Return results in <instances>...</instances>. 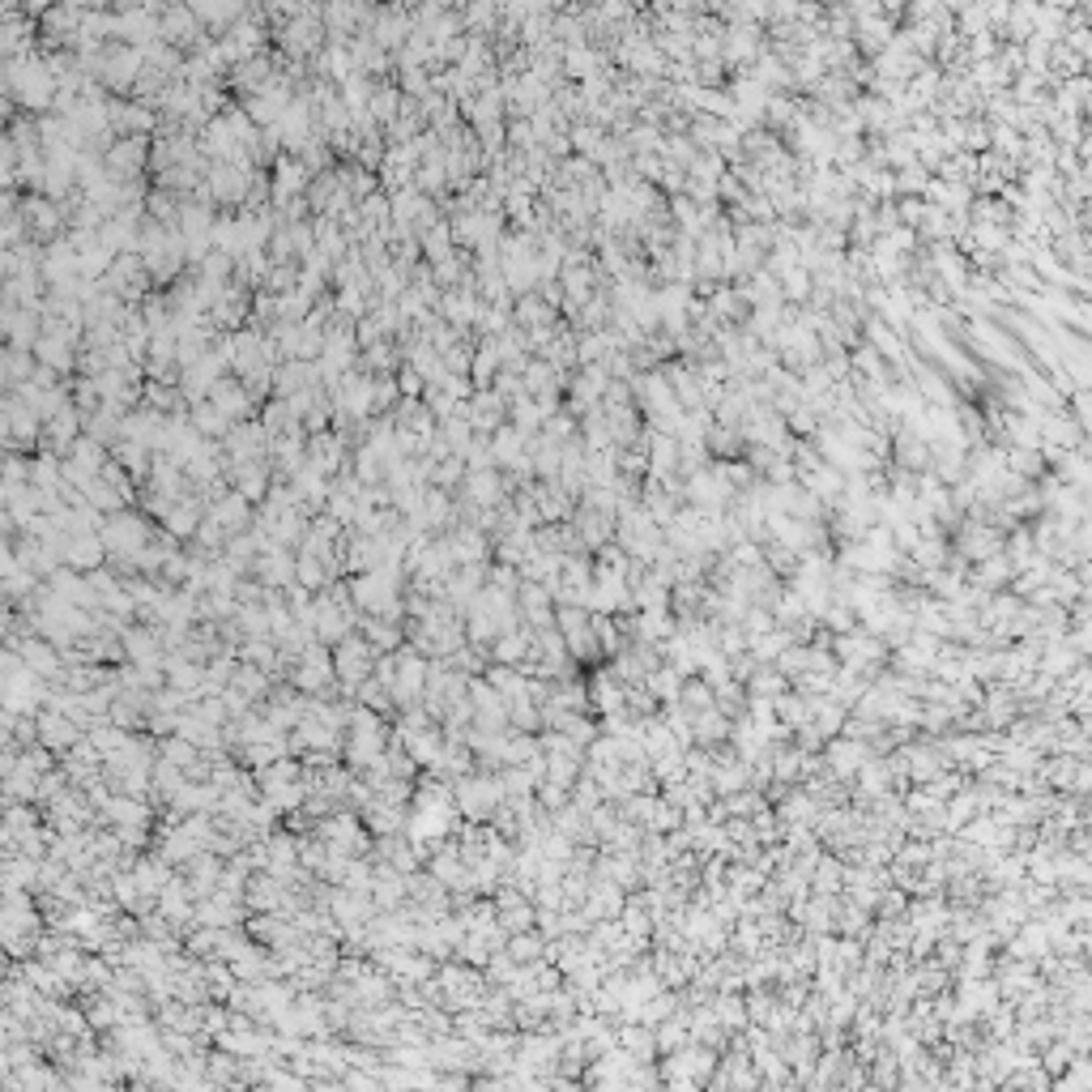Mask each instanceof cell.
<instances>
[{"mask_svg":"<svg viewBox=\"0 0 1092 1092\" xmlns=\"http://www.w3.org/2000/svg\"><path fill=\"white\" fill-rule=\"evenodd\" d=\"M1003 576H1012L1007 555H995V559L978 563V585H982V589H999V585H1003Z\"/></svg>","mask_w":1092,"mask_h":1092,"instance_id":"34","label":"cell"},{"mask_svg":"<svg viewBox=\"0 0 1092 1092\" xmlns=\"http://www.w3.org/2000/svg\"><path fill=\"white\" fill-rule=\"evenodd\" d=\"M205 517L227 534V542L252 530V504H248L244 496H235V491L214 496V500H210V508H205Z\"/></svg>","mask_w":1092,"mask_h":1092,"instance_id":"12","label":"cell"},{"mask_svg":"<svg viewBox=\"0 0 1092 1092\" xmlns=\"http://www.w3.org/2000/svg\"><path fill=\"white\" fill-rule=\"evenodd\" d=\"M875 10H849V18H871ZM858 35V43H862V52H883L888 43H892V31H883V26H862V31H854Z\"/></svg>","mask_w":1092,"mask_h":1092,"instance_id":"32","label":"cell"},{"mask_svg":"<svg viewBox=\"0 0 1092 1092\" xmlns=\"http://www.w3.org/2000/svg\"><path fill=\"white\" fill-rule=\"evenodd\" d=\"M252 572L261 576V585H278V589H290L294 585V555L286 547H269L252 559Z\"/></svg>","mask_w":1092,"mask_h":1092,"instance_id":"19","label":"cell"},{"mask_svg":"<svg viewBox=\"0 0 1092 1092\" xmlns=\"http://www.w3.org/2000/svg\"><path fill=\"white\" fill-rule=\"evenodd\" d=\"M252 180L256 172L252 167H231V163H205V193L210 201H222V205H248V193H252Z\"/></svg>","mask_w":1092,"mask_h":1092,"instance_id":"5","label":"cell"},{"mask_svg":"<svg viewBox=\"0 0 1092 1092\" xmlns=\"http://www.w3.org/2000/svg\"><path fill=\"white\" fill-rule=\"evenodd\" d=\"M201 521H205V500H201V496H184L180 504H172V508L163 513V530H167L172 542L193 538Z\"/></svg>","mask_w":1092,"mask_h":1092,"instance_id":"18","label":"cell"},{"mask_svg":"<svg viewBox=\"0 0 1092 1092\" xmlns=\"http://www.w3.org/2000/svg\"><path fill=\"white\" fill-rule=\"evenodd\" d=\"M35 734H39L43 747H56V751H69V747L77 742V726H73V717H65V713H39Z\"/></svg>","mask_w":1092,"mask_h":1092,"instance_id":"25","label":"cell"},{"mask_svg":"<svg viewBox=\"0 0 1092 1092\" xmlns=\"http://www.w3.org/2000/svg\"><path fill=\"white\" fill-rule=\"evenodd\" d=\"M833 764H837L841 772L858 768V764H862V747H858V742H854V747H849V742H837V747H833Z\"/></svg>","mask_w":1092,"mask_h":1092,"instance_id":"35","label":"cell"},{"mask_svg":"<svg viewBox=\"0 0 1092 1092\" xmlns=\"http://www.w3.org/2000/svg\"><path fill=\"white\" fill-rule=\"evenodd\" d=\"M294 683H299L303 692H321L325 683H334V662H329V658H325L321 649H307V654L299 658Z\"/></svg>","mask_w":1092,"mask_h":1092,"instance_id":"26","label":"cell"},{"mask_svg":"<svg viewBox=\"0 0 1092 1092\" xmlns=\"http://www.w3.org/2000/svg\"><path fill=\"white\" fill-rule=\"evenodd\" d=\"M189 427H193L201 440H218V435H227V431H231V423H227L210 401H197V406L189 410Z\"/></svg>","mask_w":1092,"mask_h":1092,"instance_id":"30","label":"cell"},{"mask_svg":"<svg viewBox=\"0 0 1092 1092\" xmlns=\"http://www.w3.org/2000/svg\"><path fill=\"white\" fill-rule=\"evenodd\" d=\"M5 90L26 107V111H48L56 107V77L48 69V60L39 52H22L14 60H5Z\"/></svg>","mask_w":1092,"mask_h":1092,"instance_id":"1","label":"cell"},{"mask_svg":"<svg viewBox=\"0 0 1092 1092\" xmlns=\"http://www.w3.org/2000/svg\"><path fill=\"white\" fill-rule=\"evenodd\" d=\"M372 670H376V654H372V645H368V641H359V637H346V641L338 645V654H334V675H338L346 687H359V683H368V679H372Z\"/></svg>","mask_w":1092,"mask_h":1092,"instance_id":"9","label":"cell"},{"mask_svg":"<svg viewBox=\"0 0 1092 1092\" xmlns=\"http://www.w3.org/2000/svg\"><path fill=\"white\" fill-rule=\"evenodd\" d=\"M18 662H22L35 679H52V675H60V654H56L48 641H26V645L18 649Z\"/></svg>","mask_w":1092,"mask_h":1092,"instance_id":"28","label":"cell"},{"mask_svg":"<svg viewBox=\"0 0 1092 1092\" xmlns=\"http://www.w3.org/2000/svg\"><path fill=\"white\" fill-rule=\"evenodd\" d=\"M307 465H311V470H317L321 479L342 475V465H346V440L334 435V431H317V435L307 440Z\"/></svg>","mask_w":1092,"mask_h":1092,"instance_id":"14","label":"cell"},{"mask_svg":"<svg viewBox=\"0 0 1092 1092\" xmlns=\"http://www.w3.org/2000/svg\"><path fill=\"white\" fill-rule=\"evenodd\" d=\"M14 180H18V149L5 132H0V193H10Z\"/></svg>","mask_w":1092,"mask_h":1092,"instance_id":"33","label":"cell"},{"mask_svg":"<svg viewBox=\"0 0 1092 1092\" xmlns=\"http://www.w3.org/2000/svg\"><path fill=\"white\" fill-rule=\"evenodd\" d=\"M325 580H329V572H325V563H321L317 555H303V551L294 555V585H299V589L311 593V589H321Z\"/></svg>","mask_w":1092,"mask_h":1092,"instance_id":"31","label":"cell"},{"mask_svg":"<svg viewBox=\"0 0 1092 1092\" xmlns=\"http://www.w3.org/2000/svg\"><path fill=\"white\" fill-rule=\"evenodd\" d=\"M465 496L475 508H496L504 500V479L496 470H470L465 475Z\"/></svg>","mask_w":1092,"mask_h":1092,"instance_id":"24","label":"cell"},{"mask_svg":"<svg viewBox=\"0 0 1092 1092\" xmlns=\"http://www.w3.org/2000/svg\"><path fill=\"white\" fill-rule=\"evenodd\" d=\"M273 73H278V69H273V56H269V52H256V56H248L244 65H235V69H231V86H235V90H244V94L252 99L261 86H269V82H273Z\"/></svg>","mask_w":1092,"mask_h":1092,"instance_id":"22","label":"cell"},{"mask_svg":"<svg viewBox=\"0 0 1092 1092\" xmlns=\"http://www.w3.org/2000/svg\"><path fill=\"white\" fill-rule=\"evenodd\" d=\"M103 559H107V551H103L99 534H65L60 563H69V572H94Z\"/></svg>","mask_w":1092,"mask_h":1092,"instance_id":"17","label":"cell"},{"mask_svg":"<svg viewBox=\"0 0 1092 1092\" xmlns=\"http://www.w3.org/2000/svg\"><path fill=\"white\" fill-rule=\"evenodd\" d=\"M0 606H5V585H0Z\"/></svg>","mask_w":1092,"mask_h":1092,"instance_id":"36","label":"cell"},{"mask_svg":"<svg viewBox=\"0 0 1092 1092\" xmlns=\"http://www.w3.org/2000/svg\"><path fill=\"white\" fill-rule=\"evenodd\" d=\"M892 457L905 465V475H921L926 465H930V448H926V440L917 435V431H896V444H892Z\"/></svg>","mask_w":1092,"mask_h":1092,"instance_id":"27","label":"cell"},{"mask_svg":"<svg viewBox=\"0 0 1092 1092\" xmlns=\"http://www.w3.org/2000/svg\"><path fill=\"white\" fill-rule=\"evenodd\" d=\"M18 222L26 227V239L35 235V239H52L56 244V235L65 227V210L56 201H48V197H26V201H18Z\"/></svg>","mask_w":1092,"mask_h":1092,"instance_id":"10","label":"cell"},{"mask_svg":"<svg viewBox=\"0 0 1092 1092\" xmlns=\"http://www.w3.org/2000/svg\"><path fill=\"white\" fill-rule=\"evenodd\" d=\"M99 538H103V551H107V559H115L120 568H132V559L149 547V525L137 517V513H111V517H103V525H99Z\"/></svg>","mask_w":1092,"mask_h":1092,"instance_id":"2","label":"cell"},{"mask_svg":"<svg viewBox=\"0 0 1092 1092\" xmlns=\"http://www.w3.org/2000/svg\"><path fill=\"white\" fill-rule=\"evenodd\" d=\"M1003 542H1007L1003 530H995L986 517H969V521L956 525V551L973 563H986V559L1003 555Z\"/></svg>","mask_w":1092,"mask_h":1092,"instance_id":"6","label":"cell"},{"mask_svg":"<svg viewBox=\"0 0 1092 1092\" xmlns=\"http://www.w3.org/2000/svg\"><path fill=\"white\" fill-rule=\"evenodd\" d=\"M504 410H508V406H504L491 389H475V393H470V401L461 406V414H465V423L475 427V435H491L496 427H504V423H508V418H504Z\"/></svg>","mask_w":1092,"mask_h":1092,"instance_id":"13","label":"cell"},{"mask_svg":"<svg viewBox=\"0 0 1092 1092\" xmlns=\"http://www.w3.org/2000/svg\"><path fill=\"white\" fill-rule=\"evenodd\" d=\"M269 475H273V470H269V461L235 465V470H231L235 487H231V491H235V496H244L248 504H261V500H269V491H273V487H269Z\"/></svg>","mask_w":1092,"mask_h":1092,"instance_id":"20","label":"cell"},{"mask_svg":"<svg viewBox=\"0 0 1092 1092\" xmlns=\"http://www.w3.org/2000/svg\"><path fill=\"white\" fill-rule=\"evenodd\" d=\"M231 427H235V418L244 423L248 418V410H252V397H248V389L239 384V376H222L214 389H210V397H205Z\"/></svg>","mask_w":1092,"mask_h":1092,"instance_id":"16","label":"cell"},{"mask_svg":"<svg viewBox=\"0 0 1092 1092\" xmlns=\"http://www.w3.org/2000/svg\"><path fill=\"white\" fill-rule=\"evenodd\" d=\"M141 52L137 48H124V43H115V48H103V60H99V82L107 86V90H115V94H124V90H132L137 86V73H141Z\"/></svg>","mask_w":1092,"mask_h":1092,"instance_id":"7","label":"cell"},{"mask_svg":"<svg viewBox=\"0 0 1092 1092\" xmlns=\"http://www.w3.org/2000/svg\"><path fill=\"white\" fill-rule=\"evenodd\" d=\"M418 252L427 256V265H440V261H448V256H452V227L440 218L431 231H423V239H418Z\"/></svg>","mask_w":1092,"mask_h":1092,"instance_id":"29","label":"cell"},{"mask_svg":"<svg viewBox=\"0 0 1092 1092\" xmlns=\"http://www.w3.org/2000/svg\"><path fill=\"white\" fill-rule=\"evenodd\" d=\"M145 286H149L145 265H141V256H132V252H120V256L111 261V269L103 273V290H111V294H115V299H124V303L141 299V294H145Z\"/></svg>","mask_w":1092,"mask_h":1092,"instance_id":"8","label":"cell"},{"mask_svg":"<svg viewBox=\"0 0 1092 1092\" xmlns=\"http://www.w3.org/2000/svg\"><path fill=\"white\" fill-rule=\"evenodd\" d=\"M572 534H576V542L580 547H610V538H614V517H606V513H597V508H589V504H580V508H572Z\"/></svg>","mask_w":1092,"mask_h":1092,"instance_id":"15","label":"cell"},{"mask_svg":"<svg viewBox=\"0 0 1092 1092\" xmlns=\"http://www.w3.org/2000/svg\"><path fill=\"white\" fill-rule=\"evenodd\" d=\"M43 440L56 448V452H69L77 440H82V414L73 401H65L48 423H43Z\"/></svg>","mask_w":1092,"mask_h":1092,"instance_id":"21","label":"cell"},{"mask_svg":"<svg viewBox=\"0 0 1092 1092\" xmlns=\"http://www.w3.org/2000/svg\"><path fill=\"white\" fill-rule=\"evenodd\" d=\"M351 602L376 619H397L401 597H397V572L393 568H372L359 572V580L351 585Z\"/></svg>","mask_w":1092,"mask_h":1092,"instance_id":"3","label":"cell"},{"mask_svg":"<svg viewBox=\"0 0 1092 1092\" xmlns=\"http://www.w3.org/2000/svg\"><path fill=\"white\" fill-rule=\"evenodd\" d=\"M457 803H461V811L465 816H475V820H487L491 811H496V803H500V786L496 782H465L461 790H457Z\"/></svg>","mask_w":1092,"mask_h":1092,"instance_id":"23","label":"cell"},{"mask_svg":"<svg viewBox=\"0 0 1092 1092\" xmlns=\"http://www.w3.org/2000/svg\"><path fill=\"white\" fill-rule=\"evenodd\" d=\"M99 163L115 184H132L149 167V137H115Z\"/></svg>","mask_w":1092,"mask_h":1092,"instance_id":"4","label":"cell"},{"mask_svg":"<svg viewBox=\"0 0 1092 1092\" xmlns=\"http://www.w3.org/2000/svg\"><path fill=\"white\" fill-rule=\"evenodd\" d=\"M222 457L227 465H248V461H265L269 457V435L261 431V423H239L227 431V444H222Z\"/></svg>","mask_w":1092,"mask_h":1092,"instance_id":"11","label":"cell"}]
</instances>
